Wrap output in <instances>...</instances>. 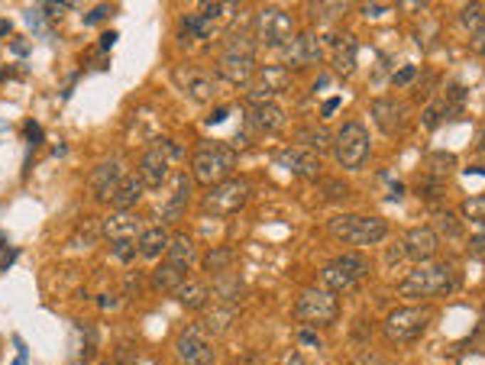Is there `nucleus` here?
Here are the masks:
<instances>
[{
    "instance_id": "obj_26",
    "label": "nucleus",
    "mask_w": 485,
    "mask_h": 365,
    "mask_svg": "<svg viewBox=\"0 0 485 365\" xmlns=\"http://www.w3.org/2000/svg\"><path fill=\"white\" fill-rule=\"evenodd\" d=\"M152 288L155 291H165V295H178V288H182L184 281H188V272H182L178 265H172V262H162L159 268L152 272Z\"/></svg>"
},
{
    "instance_id": "obj_34",
    "label": "nucleus",
    "mask_w": 485,
    "mask_h": 365,
    "mask_svg": "<svg viewBox=\"0 0 485 365\" xmlns=\"http://www.w3.org/2000/svg\"><path fill=\"white\" fill-rule=\"evenodd\" d=\"M217 297L224 304H233L236 301V295L243 291V281H239V275H217Z\"/></svg>"
},
{
    "instance_id": "obj_38",
    "label": "nucleus",
    "mask_w": 485,
    "mask_h": 365,
    "mask_svg": "<svg viewBox=\"0 0 485 365\" xmlns=\"http://www.w3.org/2000/svg\"><path fill=\"white\" fill-rule=\"evenodd\" d=\"M23 136H26L29 146H33V142L39 146V142L46 139V136H43V127H39V123H33V120H29V123H23Z\"/></svg>"
},
{
    "instance_id": "obj_5",
    "label": "nucleus",
    "mask_w": 485,
    "mask_h": 365,
    "mask_svg": "<svg viewBox=\"0 0 485 365\" xmlns=\"http://www.w3.org/2000/svg\"><path fill=\"white\" fill-rule=\"evenodd\" d=\"M249 191H253V184L246 178H226V181L207 188L201 211L211 213V217H230V213L243 211V204L249 201Z\"/></svg>"
},
{
    "instance_id": "obj_2",
    "label": "nucleus",
    "mask_w": 485,
    "mask_h": 365,
    "mask_svg": "<svg viewBox=\"0 0 485 365\" xmlns=\"http://www.w3.org/2000/svg\"><path fill=\"white\" fill-rule=\"evenodd\" d=\"M233 165H236V152H233L230 146H224V142H217V139L197 142L194 155H191V171H194V181L207 184V188L226 181V178H230V171H233Z\"/></svg>"
},
{
    "instance_id": "obj_27",
    "label": "nucleus",
    "mask_w": 485,
    "mask_h": 365,
    "mask_svg": "<svg viewBox=\"0 0 485 365\" xmlns=\"http://www.w3.org/2000/svg\"><path fill=\"white\" fill-rule=\"evenodd\" d=\"M142 178L140 175H127L123 181H120V188H117V194H113V207L117 211H130V207H136L140 204V197H142Z\"/></svg>"
},
{
    "instance_id": "obj_50",
    "label": "nucleus",
    "mask_w": 485,
    "mask_h": 365,
    "mask_svg": "<svg viewBox=\"0 0 485 365\" xmlns=\"http://www.w3.org/2000/svg\"><path fill=\"white\" fill-rule=\"evenodd\" d=\"M337 107H340V97H330L327 104H323V117H330V113L337 110Z\"/></svg>"
},
{
    "instance_id": "obj_39",
    "label": "nucleus",
    "mask_w": 485,
    "mask_h": 365,
    "mask_svg": "<svg viewBox=\"0 0 485 365\" xmlns=\"http://www.w3.org/2000/svg\"><path fill=\"white\" fill-rule=\"evenodd\" d=\"M110 14H113V7H110V4H100V7H94L91 14L85 16V23H88V26H98V23H100V20H107V16H110Z\"/></svg>"
},
{
    "instance_id": "obj_16",
    "label": "nucleus",
    "mask_w": 485,
    "mask_h": 365,
    "mask_svg": "<svg viewBox=\"0 0 485 365\" xmlns=\"http://www.w3.org/2000/svg\"><path fill=\"white\" fill-rule=\"evenodd\" d=\"M123 165H120V159H104L98 165V169L91 171V191L94 197H98L100 204H107V201H113V194H117L120 181H123Z\"/></svg>"
},
{
    "instance_id": "obj_14",
    "label": "nucleus",
    "mask_w": 485,
    "mask_h": 365,
    "mask_svg": "<svg viewBox=\"0 0 485 365\" xmlns=\"http://www.w3.org/2000/svg\"><path fill=\"white\" fill-rule=\"evenodd\" d=\"M275 162H278L281 169H288L291 175H298V178H308V181L320 178V155L311 152V149H304V146L281 149V152L275 155Z\"/></svg>"
},
{
    "instance_id": "obj_22",
    "label": "nucleus",
    "mask_w": 485,
    "mask_h": 365,
    "mask_svg": "<svg viewBox=\"0 0 485 365\" xmlns=\"http://www.w3.org/2000/svg\"><path fill=\"white\" fill-rule=\"evenodd\" d=\"M188 194H191V175H178L175 178V188H172V194H169V201L159 207L162 226L175 223V220L184 217V211H188Z\"/></svg>"
},
{
    "instance_id": "obj_44",
    "label": "nucleus",
    "mask_w": 485,
    "mask_h": 365,
    "mask_svg": "<svg viewBox=\"0 0 485 365\" xmlns=\"http://www.w3.org/2000/svg\"><path fill=\"white\" fill-rule=\"evenodd\" d=\"M140 288H142V275L130 272V275H127V295H136Z\"/></svg>"
},
{
    "instance_id": "obj_10",
    "label": "nucleus",
    "mask_w": 485,
    "mask_h": 365,
    "mask_svg": "<svg viewBox=\"0 0 485 365\" xmlns=\"http://www.w3.org/2000/svg\"><path fill=\"white\" fill-rule=\"evenodd\" d=\"M182 365H214V346L204 327H184L175 343Z\"/></svg>"
},
{
    "instance_id": "obj_36",
    "label": "nucleus",
    "mask_w": 485,
    "mask_h": 365,
    "mask_svg": "<svg viewBox=\"0 0 485 365\" xmlns=\"http://www.w3.org/2000/svg\"><path fill=\"white\" fill-rule=\"evenodd\" d=\"M110 253H113V259L127 262V265L136 259V255H140V253H136V243H117V246H110Z\"/></svg>"
},
{
    "instance_id": "obj_43",
    "label": "nucleus",
    "mask_w": 485,
    "mask_h": 365,
    "mask_svg": "<svg viewBox=\"0 0 485 365\" xmlns=\"http://www.w3.org/2000/svg\"><path fill=\"white\" fill-rule=\"evenodd\" d=\"M226 113H230V107H217V110H211V117H207V127H217V123H224Z\"/></svg>"
},
{
    "instance_id": "obj_56",
    "label": "nucleus",
    "mask_w": 485,
    "mask_h": 365,
    "mask_svg": "<svg viewBox=\"0 0 485 365\" xmlns=\"http://www.w3.org/2000/svg\"><path fill=\"white\" fill-rule=\"evenodd\" d=\"M479 333H485V304H482V314H479Z\"/></svg>"
},
{
    "instance_id": "obj_53",
    "label": "nucleus",
    "mask_w": 485,
    "mask_h": 365,
    "mask_svg": "<svg viewBox=\"0 0 485 365\" xmlns=\"http://www.w3.org/2000/svg\"><path fill=\"white\" fill-rule=\"evenodd\" d=\"M472 43H476V49H482V52H485V29H482L479 36H472Z\"/></svg>"
},
{
    "instance_id": "obj_18",
    "label": "nucleus",
    "mask_w": 485,
    "mask_h": 365,
    "mask_svg": "<svg viewBox=\"0 0 485 365\" xmlns=\"http://www.w3.org/2000/svg\"><path fill=\"white\" fill-rule=\"evenodd\" d=\"M140 178L146 188H162L165 178H169V155L162 152L159 139L146 149V155L140 159Z\"/></svg>"
},
{
    "instance_id": "obj_29",
    "label": "nucleus",
    "mask_w": 485,
    "mask_h": 365,
    "mask_svg": "<svg viewBox=\"0 0 485 365\" xmlns=\"http://www.w3.org/2000/svg\"><path fill=\"white\" fill-rule=\"evenodd\" d=\"M233 262H236V253L224 246V249H211L201 265H204V272H211V275H226L233 268Z\"/></svg>"
},
{
    "instance_id": "obj_6",
    "label": "nucleus",
    "mask_w": 485,
    "mask_h": 365,
    "mask_svg": "<svg viewBox=\"0 0 485 365\" xmlns=\"http://www.w3.org/2000/svg\"><path fill=\"white\" fill-rule=\"evenodd\" d=\"M369 259L359 253H346V255H337V259H330L327 265L320 268V281L327 285V291H350L356 288L359 281L369 275Z\"/></svg>"
},
{
    "instance_id": "obj_24",
    "label": "nucleus",
    "mask_w": 485,
    "mask_h": 365,
    "mask_svg": "<svg viewBox=\"0 0 485 365\" xmlns=\"http://www.w3.org/2000/svg\"><path fill=\"white\" fill-rule=\"evenodd\" d=\"M372 117L375 123H379L382 133H398V127L405 123V104H398V100H375L372 104Z\"/></svg>"
},
{
    "instance_id": "obj_46",
    "label": "nucleus",
    "mask_w": 485,
    "mask_h": 365,
    "mask_svg": "<svg viewBox=\"0 0 485 365\" xmlns=\"http://www.w3.org/2000/svg\"><path fill=\"white\" fill-rule=\"evenodd\" d=\"M440 226H447V230H450V233H459L457 217H450V213H440Z\"/></svg>"
},
{
    "instance_id": "obj_47",
    "label": "nucleus",
    "mask_w": 485,
    "mask_h": 365,
    "mask_svg": "<svg viewBox=\"0 0 485 365\" xmlns=\"http://www.w3.org/2000/svg\"><path fill=\"white\" fill-rule=\"evenodd\" d=\"M113 43H117V33H113V29H107V33L100 36V49H110Z\"/></svg>"
},
{
    "instance_id": "obj_7",
    "label": "nucleus",
    "mask_w": 485,
    "mask_h": 365,
    "mask_svg": "<svg viewBox=\"0 0 485 365\" xmlns=\"http://www.w3.org/2000/svg\"><path fill=\"white\" fill-rule=\"evenodd\" d=\"M340 314V301L327 288H304L295 301V317L304 327H327Z\"/></svg>"
},
{
    "instance_id": "obj_4",
    "label": "nucleus",
    "mask_w": 485,
    "mask_h": 365,
    "mask_svg": "<svg viewBox=\"0 0 485 365\" xmlns=\"http://www.w3.org/2000/svg\"><path fill=\"white\" fill-rule=\"evenodd\" d=\"M369 149H372V139H369L366 127H363L359 120L343 123V127L337 129V136H333V155H337L340 169H346V171L363 169L369 159Z\"/></svg>"
},
{
    "instance_id": "obj_31",
    "label": "nucleus",
    "mask_w": 485,
    "mask_h": 365,
    "mask_svg": "<svg viewBox=\"0 0 485 365\" xmlns=\"http://www.w3.org/2000/svg\"><path fill=\"white\" fill-rule=\"evenodd\" d=\"M301 142H304V149H311V152H317V155H320L323 149H333V136L327 133L323 127H308V129H301Z\"/></svg>"
},
{
    "instance_id": "obj_45",
    "label": "nucleus",
    "mask_w": 485,
    "mask_h": 365,
    "mask_svg": "<svg viewBox=\"0 0 485 365\" xmlns=\"http://www.w3.org/2000/svg\"><path fill=\"white\" fill-rule=\"evenodd\" d=\"M14 346H16V352H20L14 365H26V343H23V337H14Z\"/></svg>"
},
{
    "instance_id": "obj_28",
    "label": "nucleus",
    "mask_w": 485,
    "mask_h": 365,
    "mask_svg": "<svg viewBox=\"0 0 485 365\" xmlns=\"http://www.w3.org/2000/svg\"><path fill=\"white\" fill-rule=\"evenodd\" d=\"M207 295H211V288H207V285H204V281H194V278H191V281H184V285H182V288H178V301H182L184 304V307H204V304H207Z\"/></svg>"
},
{
    "instance_id": "obj_23",
    "label": "nucleus",
    "mask_w": 485,
    "mask_h": 365,
    "mask_svg": "<svg viewBox=\"0 0 485 365\" xmlns=\"http://www.w3.org/2000/svg\"><path fill=\"white\" fill-rule=\"evenodd\" d=\"M169 243H172L169 230H165L162 223H155V226H146V230L140 233V239H136V253H140L142 259H159V255L169 249Z\"/></svg>"
},
{
    "instance_id": "obj_3",
    "label": "nucleus",
    "mask_w": 485,
    "mask_h": 365,
    "mask_svg": "<svg viewBox=\"0 0 485 365\" xmlns=\"http://www.w3.org/2000/svg\"><path fill=\"white\" fill-rule=\"evenodd\" d=\"M333 239L346 246H375L388 236V223L382 217H363V213H340L327 223Z\"/></svg>"
},
{
    "instance_id": "obj_13",
    "label": "nucleus",
    "mask_w": 485,
    "mask_h": 365,
    "mask_svg": "<svg viewBox=\"0 0 485 365\" xmlns=\"http://www.w3.org/2000/svg\"><path fill=\"white\" fill-rule=\"evenodd\" d=\"M323 55V36H317L314 29H304L285 46V65L288 68H308V65L320 62Z\"/></svg>"
},
{
    "instance_id": "obj_40",
    "label": "nucleus",
    "mask_w": 485,
    "mask_h": 365,
    "mask_svg": "<svg viewBox=\"0 0 485 365\" xmlns=\"http://www.w3.org/2000/svg\"><path fill=\"white\" fill-rule=\"evenodd\" d=\"M43 14L49 16V20H58V16L68 14V7H65V4H58V0H49V4L43 7Z\"/></svg>"
},
{
    "instance_id": "obj_41",
    "label": "nucleus",
    "mask_w": 485,
    "mask_h": 365,
    "mask_svg": "<svg viewBox=\"0 0 485 365\" xmlns=\"http://www.w3.org/2000/svg\"><path fill=\"white\" fill-rule=\"evenodd\" d=\"M43 20H46L43 10H26V23L36 29V33H43Z\"/></svg>"
},
{
    "instance_id": "obj_21",
    "label": "nucleus",
    "mask_w": 485,
    "mask_h": 365,
    "mask_svg": "<svg viewBox=\"0 0 485 365\" xmlns=\"http://www.w3.org/2000/svg\"><path fill=\"white\" fill-rule=\"evenodd\" d=\"M175 81L184 88V94H188L191 100H197V104H207V100L214 97V78L201 68H178Z\"/></svg>"
},
{
    "instance_id": "obj_37",
    "label": "nucleus",
    "mask_w": 485,
    "mask_h": 365,
    "mask_svg": "<svg viewBox=\"0 0 485 365\" xmlns=\"http://www.w3.org/2000/svg\"><path fill=\"white\" fill-rule=\"evenodd\" d=\"M414 75H417L414 65H405V68H398V71L392 75V85H395V88H405V85H411V78H414Z\"/></svg>"
},
{
    "instance_id": "obj_52",
    "label": "nucleus",
    "mask_w": 485,
    "mask_h": 365,
    "mask_svg": "<svg viewBox=\"0 0 485 365\" xmlns=\"http://www.w3.org/2000/svg\"><path fill=\"white\" fill-rule=\"evenodd\" d=\"M10 29H14V26H10V20H4V16H0V39H4V36H10Z\"/></svg>"
},
{
    "instance_id": "obj_25",
    "label": "nucleus",
    "mask_w": 485,
    "mask_h": 365,
    "mask_svg": "<svg viewBox=\"0 0 485 365\" xmlns=\"http://www.w3.org/2000/svg\"><path fill=\"white\" fill-rule=\"evenodd\" d=\"M165 262H172V265H178L182 272H188V268L197 262V246H194V239L184 236V233L172 236L169 249H165Z\"/></svg>"
},
{
    "instance_id": "obj_8",
    "label": "nucleus",
    "mask_w": 485,
    "mask_h": 365,
    "mask_svg": "<svg viewBox=\"0 0 485 365\" xmlns=\"http://www.w3.org/2000/svg\"><path fill=\"white\" fill-rule=\"evenodd\" d=\"M430 323V307L427 304H408V307H395L385 317V337L392 343H411L417 339Z\"/></svg>"
},
{
    "instance_id": "obj_48",
    "label": "nucleus",
    "mask_w": 485,
    "mask_h": 365,
    "mask_svg": "<svg viewBox=\"0 0 485 365\" xmlns=\"http://www.w3.org/2000/svg\"><path fill=\"white\" fill-rule=\"evenodd\" d=\"M298 339H301L304 346H317V343H320V339H317V337H314V333H311V330H301V333H298Z\"/></svg>"
},
{
    "instance_id": "obj_19",
    "label": "nucleus",
    "mask_w": 485,
    "mask_h": 365,
    "mask_svg": "<svg viewBox=\"0 0 485 365\" xmlns=\"http://www.w3.org/2000/svg\"><path fill=\"white\" fill-rule=\"evenodd\" d=\"M330 65H333V71L337 75H353L356 71V65H359V46H356V39H353L350 33H337V36H330Z\"/></svg>"
},
{
    "instance_id": "obj_20",
    "label": "nucleus",
    "mask_w": 485,
    "mask_h": 365,
    "mask_svg": "<svg viewBox=\"0 0 485 365\" xmlns=\"http://www.w3.org/2000/svg\"><path fill=\"white\" fill-rule=\"evenodd\" d=\"M246 120H249V127L259 129V133H278L285 127V110L275 100H262V104L246 107Z\"/></svg>"
},
{
    "instance_id": "obj_55",
    "label": "nucleus",
    "mask_w": 485,
    "mask_h": 365,
    "mask_svg": "<svg viewBox=\"0 0 485 365\" xmlns=\"http://www.w3.org/2000/svg\"><path fill=\"white\" fill-rule=\"evenodd\" d=\"M14 49L20 52V55H26V43H23V39H14Z\"/></svg>"
},
{
    "instance_id": "obj_15",
    "label": "nucleus",
    "mask_w": 485,
    "mask_h": 365,
    "mask_svg": "<svg viewBox=\"0 0 485 365\" xmlns=\"http://www.w3.org/2000/svg\"><path fill=\"white\" fill-rule=\"evenodd\" d=\"M437 249H440V239H437L434 226H414V230H408L405 239H401V253L408 255V259H414L417 265L434 259Z\"/></svg>"
},
{
    "instance_id": "obj_57",
    "label": "nucleus",
    "mask_w": 485,
    "mask_h": 365,
    "mask_svg": "<svg viewBox=\"0 0 485 365\" xmlns=\"http://www.w3.org/2000/svg\"><path fill=\"white\" fill-rule=\"evenodd\" d=\"M479 149L485 152V129H482V136H479Z\"/></svg>"
},
{
    "instance_id": "obj_42",
    "label": "nucleus",
    "mask_w": 485,
    "mask_h": 365,
    "mask_svg": "<svg viewBox=\"0 0 485 365\" xmlns=\"http://www.w3.org/2000/svg\"><path fill=\"white\" fill-rule=\"evenodd\" d=\"M430 165H434L437 171H447V169H453V155H447V152H437Z\"/></svg>"
},
{
    "instance_id": "obj_32",
    "label": "nucleus",
    "mask_w": 485,
    "mask_h": 365,
    "mask_svg": "<svg viewBox=\"0 0 485 365\" xmlns=\"http://www.w3.org/2000/svg\"><path fill=\"white\" fill-rule=\"evenodd\" d=\"M104 236V223L100 220H85V223L75 230V239H71V246H94L98 239Z\"/></svg>"
},
{
    "instance_id": "obj_54",
    "label": "nucleus",
    "mask_w": 485,
    "mask_h": 365,
    "mask_svg": "<svg viewBox=\"0 0 485 365\" xmlns=\"http://www.w3.org/2000/svg\"><path fill=\"white\" fill-rule=\"evenodd\" d=\"M327 85H330V78H327V75H320V78H317V85H314V91H323V88H327Z\"/></svg>"
},
{
    "instance_id": "obj_11",
    "label": "nucleus",
    "mask_w": 485,
    "mask_h": 365,
    "mask_svg": "<svg viewBox=\"0 0 485 365\" xmlns=\"http://www.w3.org/2000/svg\"><path fill=\"white\" fill-rule=\"evenodd\" d=\"M288 68L285 65H268V68H259L256 78L249 81L246 88V97L249 104H262V100H272L275 94L288 91Z\"/></svg>"
},
{
    "instance_id": "obj_49",
    "label": "nucleus",
    "mask_w": 485,
    "mask_h": 365,
    "mask_svg": "<svg viewBox=\"0 0 485 365\" xmlns=\"http://www.w3.org/2000/svg\"><path fill=\"white\" fill-rule=\"evenodd\" d=\"M385 10L388 7H372V4H366V7H363V14H366V16H382Z\"/></svg>"
},
{
    "instance_id": "obj_1",
    "label": "nucleus",
    "mask_w": 485,
    "mask_h": 365,
    "mask_svg": "<svg viewBox=\"0 0 485 365\" xmlns=\"http://www.w3.org/2000/svg\"><path fill=\"white\" fill-rule=\"evenodd\" d=\"M459 278L457 272H453L447 262H421V265H414L405 278H401L398 291L405 297H411V301H430V297H443L450 295V291H457Z\"/></svg>"
},
{
    "instance_id": "obj_30",
    "label": "nucleus",
    "mask_w": 485,
    "mask_h": 365,
    "mask_svg": "<svg viewBox=\"0 0 485 365\" xmlns=\"http://www.w3.org/2000/svg\"><path fill=\"white\" fill-rule=\"evenodd\" d=\"M233 320H236V304H217V307L207 310V330L211 333H224Z\"/></svg>"
},
{
    "instance_id": "obj_12",
    "label": "nucleus",
    "mask_w": 485,
    "mask_h": 365,
    "mask_svg": "<svg viewBox=\"0 0 485 365\" xmlns=\"http://www.w3.org/2000/svg\"><path fill=\"white\" fill-rule=\"evenodd\" d=\"M256 55L253 52H239V49H226L224 55L217 58V75L224 78V81H230V85L236 88H249V81L256 78Z\"/></svg>"
},
{
    "instance_id": "obj_35",
    "label": "nucleus",
    "mask_w": 485,
    "mask_h": 365,
    "mask_svg": "<svg viewBox=\"0 0 485 365\" xmlns=\"http://www.w3.org/2000/svg\"><path fill=\"white\" fill-rule=\"evenodd\" d=\"M463 217L466 220H476V223H485V194L463 201Z\"/></svg>"
},
{
    "instance_id": "obj_17",
    "label": "nucleus",
    "mask_w": 485,
    "mask_h": 365,
    "mask_svg": "<svg viewBox=\"0 0 485 365\" xmlns=\"http://www.w3.org/2000/svg\"><path fill=\"white\" fill-rule=\"evenodd\" d=\"M142 230L146 226H142V220L133 211H117L104 220V236L110 239V246H117V243H136Z\"/></svg>"
},
{
    "instance_id": "obj_51",
    "label": "nucleus",
    "mask_w": 485,
    "mask_h": 365,
    "mask_svg": "<svg viewBox=\"0 0 485 365\" xmlns=\"http://www.w3.org/2000/svg\"><path fill=\"white\" fill-rule=\"evenodd\" d=\"M472 253H485V233L472 239Z\"/></svg>"
},
{
    "instance_id": "obj_9",
    "label": "nucleus",
    "mask_w": 485,
    "mask_h": 365,
    "mask_svg": "<svg viewBox=\"0 0 485 365\" xmlns=\"http://www.w3.org/2000/svg\"><path fill=\"white\" fill-rule=\"evenodd\" d=\"M256 36L262 46H288L295 39V16L278 7L256 14Z\"/></svg>"
},
{
    "instance_id": "obj_33",
    "label": "nucleus",
    "mask_w": 485,
    "mask_h": 365,
    "mask_svg": "<svg viewBox=\"0 0 485 365\" xmlns=\"http://www.w3.org/2000/svg\"><path fill=\"white\" fill-rule=\"evenodd\" d=\"M459 23H463L472 36H479L485 29V10L479 7V4H466V7L459 10Z\"/></svg>"
}]
</instances>
